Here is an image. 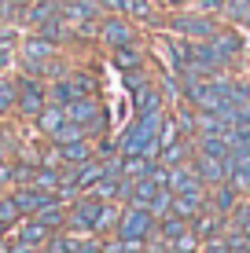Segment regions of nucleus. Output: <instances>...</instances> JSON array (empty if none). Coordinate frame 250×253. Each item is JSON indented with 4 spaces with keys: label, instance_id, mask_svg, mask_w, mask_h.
Returning <instances> with one entry per match:
<instances>
[{
    "label": "nucleus",
    "instance_id": "22",
    "mask_svg": "<svg viewBox=\"0 0 250 253\" xmlns=\"http://www.w3.org/2000/svg\"><path fill=\"white\" fill-rule=\"evenodd\" d=\"M154 158H144V154H122V176L125 180H140L151 172Z\"/></svg>",
    "mask_w": 250,
    "mask_h": 253
},
{
    "label": "nucleus",
    "instance_id": "37",
    "mask_svg": "<svg viewBox=\"0 0 250 253\" xmlns=\"http://www.w3.org/2000/svg\"><path fill=\"white\" fill-rule=\"evenodd\" d=\"M169 7H180V4H192V0H166Z\"/></svg>",
    "mask_w": 250,
    "mask_h": 253
},
{
    "label": "nucleus",
    "instance_id": "5",
    "mask_svg": "<svg viewBox=\"0 0 250 253\" xmlns=\"http://www.w3.org/2000/svg\"><path fill=\"white\" fill-rule=\"evenodd\" d=\"M166 187L173 191V195H206V184L199 180V172H195L192 162H180V165H169V180Z\"/></svg>",
    "mask_w": 250,
    "mask_h": 253
},
{
    "label": "nucleus",
    "instance_id": "20",
    "mask_svg": "<svg viewBox=\"0 0 250 253\" xmlns=\"http://www.w3.org/2000/svg\"><path fill=\"white\" fill-rule=\"evenodd\" d=\"M133 103H136V114H151V110H162V95L154 84H140L133 92Z\"/></svg>",
    "mask_w": 250,
    "mask_h": 253
},
{
    "label": "nucleus",
    "instance_id": "31",
    "mask_svg": "<svg viewBox=\"0 0 250 253\" xmlns=\"http://www.w3.org/2000/svg\"><path fill=\"white\" fill-rule=\"evenodd\" d=\"M225 242H228V253H250V239L239 228H228L225 231Z\"/></svg>",
    "mask_w": 250,
    "mask_h": 253
},
{
    "label": "nucleus",
    "instance_id": "28",
    "mask_svg": "<svg viewBox=\"0 0 250 253\" xmlns=\"http://www.w3.org/2000/svg\"><path fill=\"white\" fill-rule=\"evenodd\" d=\"M15 103H19V84L0 77V118H4L7 110H15Z\"/></svg>",
    "mask_w": 250,
    "mask_h": 253
},
{
    "label": "nucleus",
    "instance_id": "34",
    "mask_svg": "<svg viewBox=\"0 0 250 253\" xmlns=\"http://www.w3.org/2000/svg\"><path fill=\"white\" fill-rule=\"evenodd\" d=\"M4 184H15V165L7 158H0V187H4Z\"/></svg>",
    "mask_w": 250,
    "mask_h": 253
},
{
    "label": "nucleus",
    "instance_id": "26",
    "mask_svg": "<svg viewBox=\"0 0 250 253\" xmlns=\"http://www.w3.org/2000/svg\"><path fill=\"white\" fill-rule=\"evenodd\" d=\"M19 220H22V209H19V202H15V195H7V198L0 195V224L11 231Z\"/></svg>",
    "mask_w": 250,
    "mask_h": 253
},
{
    "label": "nucleus",
    "instance_id": "3",
    "mask_svg": "<svg viewBox=\"0 0 250 253\" xmlns=\"http://www.w3.org/2000/svg\"><path fill=\"white\" fill-rule=\"evenodd\" d=\"M66 118L77 121V125L85 128V136H92V132H103V125H107V118H103V107L96 103V95H81V99H74L70 107H66Z\"/></svg>",
    "mask_w": 250,
    "mask_h": 253
},
{
    "label": "nucleus",
    "instance_id": "32",
    "mask_svg": "<svg viewBox=\"0 0 250 253\" xmlns=\"http://www.w3.org/2000/svg\"><path fill=\"white\" fill-rule=\"evenodd\" d=\"M11 55H15V33L7 30V33H0V70L11 63Z\"/></svg>",
    "mask_w": 250,
    "mask_h": 253
},
{
    "label": "nucleus",
    "instance_id": "19",
    "mask_svg": "<svg viewBox=\"0 0 250 253\" xmlns=\"http://www.w3.org/2000/svg\"><path fill=\"white\" fill-rule=\"evenodd\" d=\"M74 99H81V88L74 84V77H59L48 92V103H59V107H70Z\"/></svg>",
    "mask_w": 250,
    "mask_h": 253
},
{
    "label": "nucleus",
    "instance_id": "36",
    "mask_svg": "<svg viewBox=\"0 0 250 253\" xmlns=\"http://www.w3.org/2000/svg\"><path fill=\"white\" fill-rule=\"evenodd\" d=\"M74 253H103V242L100 239H85V242H77Z\"/></svg>",
    "mask_w": 250,
    "mask_h": 253
},
{
    "label": "nucleus",
    "instance_id": "11",
    "mask_svg": "<svg viewBox=\"0 0 250 253\" xmlns=\"http://www.w3.org/2000/svg\"><path fill=\"white\" fill-rule=\"evenodd\" d=\"M100 37L107 41L110 48H125V44H136V33H133V26H129L125 19H103L100 22Z\"/></svg>",
    "mask_w": 250,
    "mask_h": 253
},
{
    "label": "nucleus",
    "instance_id": "4",
    "mask_svg": "<svg viewBox=\"0 0 250 253\" xmlns=\"http://www.w3.org/2000/svg\"><path fill=\"white\" fill-rule=\"evenodd\" d=\"M19 84V114L22 118H37L41 110L48 107V88H45V81H37V77H22V81H15Z\"/></svg>",
    "mask_w": 250,
    "mask_h": 253
},
{
    "label": "nucleus",
    "instance_id": "18",
    "mask_svg": "<svg viewBox=\"0 0 250 253\" xmlns=\"http://www.w3.org/2000/svg\"><path fill=\"white\" fill-rule=\"evenodd\" d=\"M70 30H74V26L66 22V19H63L59 11L51 15L48 22H41V26H37V33H41L45 41H51V44H59V41H70Z\"/></svg>",
    "mask_w": 250,
    "mask_h": 253
},
{
    "label": "nucleus",
    "instance_id": "7",
    "mask_svg": "<svg viewBox=\"0 0 250 253\" xmlns=\"http://www.w3.org/2000/svg\"><path fill=\"white\" fill-rule=\"evenodd\" d=\"M192 165H195V172H199V180L206 187H217V184H225V180H228V158H213V154L195 151L192 154Z\"/></svg>",
    "mask_w": 250,
    "mask_h": 253
},
{
    "label": "nucleus",
    "instance_id": "25",
    "mask_svg": "<svg viewBox=\"0 0 250 253\" xmlns=\"http://www.w3.org/2000/svg\"><path fill=\"white\" fill-rule=\"evenodd\" d=\"M37 220L45 224L48 231H59V228H66V206H59V202H51V206H45L37 213Z\"/></svg>",
    "mask_w": 250,
    "mask_h": 253
},
{
    "label": "nucleus",
    "instance_id": "40",
    "mask_svg": "<svg viewBox=\"0 0 250 253\" xmlns=\"http://www.w3.org/2000/svg\"><path fill=\"white\" fill-rule=\"evenodd\" d=\"M4 15H7V11H4V4H0V19H4Z\"/></svg>",
    "mask_w": 250,
    "mask_h": 253
},
{
    "label": "nucleus",
    "instance_id": "33",
    "mask_svg": "<svg viewBox=\"0 0 250 253\" xmlns=\"http://www.w3.org/2000/svg\"><path fill=\"white\" fill-rule=\"evenodd\" d=\"M7 253H41L37 242H22V239H11L7 242Z\"/></svg>",
    "mask_w": 250,
    "mask_h": 253
},
{
    "label": "nucleus",
    "instance_id": "2",
    "mask_svg": "<svg viewBox=\"0 0 250 253\" xmlns=\"http://www.w3.org/2000/svg\"><path fill=\"white\" fill-rule=\"evenodd\" d=\"M158 231V216L148 213L140 206H125L118 213V224H114V235L118 239H151Z\"/></svg>",
    "mask_w": 250,
    "mask_h": 253
},
{
    "label": "nucleus",
    "instance_id": "24",
    "mask_svg": "<svg viewBox=\"0 0 250 253\" xmlns=\"http://www.w3.org/2000/svg\"><path fill=\"white\" fill-rule=\"evenodd\" d=\"M114 66L122 70V74H133V70H144V55L136 51V44L114 48Z\"/></svg>",
    "mask_w": 250,
    "mask_h": 253
},
{
    "label": "nucleus",
    "instance_id": "16",
    "mask_svg": "<svg viewBox=\"0 0 250 253\" xmlns=\"http://www.w3.org/2000/svg\"><path fill=\"white\" fill-rule=\"evenodd\" d=\"M206 209V195H173V202H169V213L184 216V220H195Z\"/></svg>",
    "mask_w": 250,
    "mask_h": 253
},
{
    "label": "nucleus",
    "instance_id": "10",
    "mask_svg": "<svg viewBox=\"0 0 250 253\" xmlns=\"http://www.w3.org/2000/svg\"><path fill=\"white\" fill-rule=\"evenodd\" d=\"M173 30L184 33V37H192V41H210L213 33H217V22L206 19V15H177Z\"/></svg>",
    "mask_w": 250,
    "mask_h": 253
},
{
    "label": "nucleus",
    "instance_id": "1",
    "mask_svg": "<svg viewBox=\"0 0 250 253\" xmlns=\"http://www.w3.org/2000/svg\"><path fill=\"white\" fill-rule=\"evenodd\" d=\"M125 202L148 209V213H154V216H166L169 213V202H173V191L162 187V184H154L151 176H140V180H133V191H129Z\"/></svg>",
    "mask_w": 250,
    "mask_h": 253
},
{
    "label": "nucleus",
    "instance_id": "30",
    "mask_svg": "<svg viewBox=\"0 0 250 253\" xmlns=\"http://www.w3.org/2000/svg\"><path fill=\"white\" fill-rule=\"evenodd\" d=\"M74 250H77V239H70V235H51L41 246V253H74Z\"/></svg>",
    "mask_w": 250,
    "mask_h": 253
},
{
    "label": "nucleus",
    "instance_id": "21",
    "mask_svg": "<svg viewBox=\"0 0 250 253\" xmlns=\"http://www.w3.org/2000/svg\"><path fill=\"white\" fill-rule=\"evenodd\" d=\"M63 121H66V107H59V103H48V107L37 114V128H41L45 136H51L59 125H63Z\"/></svg>",
    "mask_w": 250,
    "mask_h": 253
},
{
    "label": "nucleus",
    "instance_id": "8",
    "mask_svg": "<svg viewBox=\"0 0 250 253\" xmlns=\"http://www.w3.org/2000/svg\"><path fill=\"white\" fill-rule=\"evenodd\" d=\"M15 202H19L22 216H37L45 206L59 202V195H51V191H41L37 184H19V187H15Z\"/></svg>",
    "mask_w": 250,
    "mask_h": 253
},
{
    "label": "nucleus",
    "instance_id": "15",
    "mask_svg": "<svg viewBox=\"0 0 250 253\" xmlns=\"http://www.w3.org/2000/svg\"><path fill=\"white\" fill-rule=\"evenodd\" d=\"M210 44H213V51H217V59H221V63H232V59H236L239 51H243V41H239L232 30H217V33L210 37Z\"/></svg>",
    "mask_w": 250,
    "mask_h": 253
},
{
    "label": "nucleus",
    "instance_id": "14",
    "mask_svg": "<svg viewBox=\"0 0 250 253\" xmlns=\"http://www.w3.org/2000/svg\"><path fill=\"white\" fill-rule=\"evenodd\" d=\"M11 239H22V242H37V246H45V242L51 239V231L37 220V216H22V220L11 228Z\"/></svg>",
    "mask_w": 250,
    "mask_h": 253
},
{
    "label": "nucleus",
    "instance_id": "6",
    "mask_svg": "<svg viewBox=\"0 0 250 253\" xmlns=\"http://www.w3.org/2000/svg\"><path fill=\"white\" fill-rule=\"evenodd\" d=\"M100 7H103L100 0H63V4H59V15H63L74 30H81V26H96Z\"/></svg>",
    "mask_w": 250,
    "mask_h": 253
},
{
    "label": "nucleus",
    "instance_id": "39",
    "mask_svg": "<svg viewBox=\"0 0 250 253\" xmlns=\"http://www.w3.org/2000/svg\"><path fill=\"white\" fill-rule=\"evenodd\" d=\"M4 235H7V228H4V224H0V239H4Z\"/></svg>",
    "mask_w": 250,
    "mask_h": 253
},
{
    "label": "nucleus",
    "instance_id": "23",
    "mask_svg": "<svg viewBox=\"0 0 250 253\" xmlns=\"http://www.w3.org/2000/svg\"><path fill=\"white\" fill-rule=\"evenodd\" d=\"M158 162H162V165L192 162V143H184V139H173V143H166V147L158 151Z\"/></svg>",
    "mask_w": 250,
    "mask_h": 253
},
{
    "label": "nucleus",
    "instance_id": "27",
    "mask_svg": "<svg viewBox=\"0 0 250 253\" xmlns=\"http://www.w3.org/2000/svg\"><path fill=\"white\" fill-rule=\"evenodd\" d=\"M74 139H85V128L77 125V121H70V118L51 132V143H74Z\"/></svg>",
    "mask_w": 250,
    "mask_h": 253
},
{
    "label": "nucleus",
    "instance_id": "13",
    "mask_svg": "<svg viewBox=\"0 0 250 253\" xmlns=\"http://www.w3.org/2000/svg\"><path fill=\"white\" fill-rule=\"evenodd\" d=\"M239 195H243V191L225 180V184L213 187V195H206V206L217 209V213H225V216H232V213H236V206H239Z\"/></svg>",
    "mask_w": 250,
    "mask_h": 253
},
{
    "label": "nucleus",
    "instance_id": "38",
    "mask_svg": "<svg viewBox=\"0 0 250 253\" xmlns=\"http://www.w3.org/2000/svg\"><path fill=\"white\" fill-rule=\"evenodd\" d=\"M0 253H7V242H4V239H0Z\"/></svg>",
    "mask_w": 250,
    "mask_h": 253
},
{
    "label": "nucleus",
    "instance_id": "41",
    "mask_svg": "<svg viewBox=\"0 0 250 253\" xmlns=\"http://www.w3.org/2000/svg\"><path fill=\"white\" fill-rule=\"evenodd\" d=\"M166 253H173V250H166Z\"/></svg>",
    "mask_w": 250,
    "mask_h": 253
},
{
    "label": "nucleus",
    "instance_id": "12",
    "mask_svg": "<svg viewBox=\"0 0 250 253\" xmlns=\"http://www.w3.org/2000/svg\"><path fill=\"white\" fill-rule=\"evenodd\" d=\"M192 231L199 235V239H217V235H225V231H228V220H225V213H217V209L206 206L202 213L192 220Z\"/></svg>",
    "mask_w": 250,
    "mask_h": 253
},
{
    "label": "nucleus",
    "instance_id": "29",
    "mask_svg": "<svg viewBox=\"0 0 250 253\" xmlns=\"http://www.w3.org/2000/svg\"><path fill=\"white\" fill-rule=\"evenodd\" d=\"M166 250H173V253H199V235H195L192 228H188L184 235L169 239V246H166Z\"/></svg>",
    "mask_w": 250,
    "mask_h": 253
},
{
    "label": "nucleus",
    "instance_id": "17",
    "mask_svg": "<svg viewBox=\"0 0 250 253\" xmlns=\"http://www.w3.org/2000/svg\"><path fill=\"white\" fill-rule=\"evenodd\" d=\"M55 147H59V154H63V165H81V162L96 158L89 136H85V139H74V143H55Z\"/></svg>",
    "mask_w": 250,
    "mask_h": 253
},
{
    "label": "nucleus",
    "instance_id": "35",
    "mask_svg": "<svg viewBox=\"0 0 250 253\" xmlns=\"http://www.w3.org/2000/svg\"><path fill=\"white\" fill-rule=\"evenodd\" d=\"M202 253H228L225 235H217V239H206V250H202Z\"/></svg>",
    "mask_w": 250,
    "mask_h": 253
},
{
    "label": "nucleus",
    "instance_id": "9",
    "mask_svg": "<svg viewBox=\"0 0 250 253\" xmlns=\"http://www.w3.org/2000/svg\"><path fill=\"white\" fill-rule=\"evenodd\" d=\"M51 55H55V44H51V41H45L37 33V37H26L22 41V59H26V70H45L48 63H51Z\"/></svg>",
    "mask_w": 250,
    "mask_h": 253
}]
</instances>
